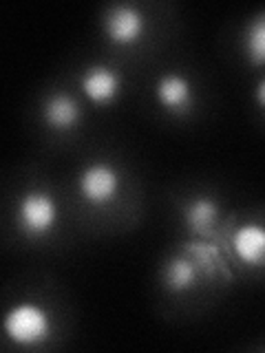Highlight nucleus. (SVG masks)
Returning <instances> with one entry per match:
<instances>
[{
    "instance_id": "obj_1",
    "label": "nucleus",
    "mask_w": 265,
    "mask_h": 353,
    "mask_svg": "<svg viewBox=\"0 0 265 353\" xmlns=\"http://www.w3.org/2000/svg\"><path fill=\"white\" fill-rule=\"evenodd\" d=\"M3 329L11 342L22 347L38 345L51 331L47 309L38 303H18L9 309L3 320Z\"/></svg>"
},
{
    "instance_id": "obj_2",
    "label": "nucleus",
    "mask_w": 265,
    "mask_h": 353,
    "mask_svg": "<svg viewBox=\"0 0 265 353\" xmlns=\"http://www.w3.org/2000/svg\"><path fill=\"white\" fill-rule=\"evenodd\" d=\"M77 190L91 205L110 203L119 192V172L108 161L86 163L77 176Z\"/></svg>"
},
{
    "instance_id": "obj_3",
    "label": "nucleus",
    "mask_w": 265,
    "mask_h": 353,
    "mask_svg": "<svg viewBox=\"0 0 265 353\" xmlns=\"http://www.w3.org/2000/svg\"><path fill=\"white\" fill-rule=\"evenodd\" d=\"M18 219L22 230L31 236H42L51 232V228L58 221V205L55 199L47 192H29L22 196L18 205Z\"/></svg>"
},
{
    "instance_id": "obj_4",
    "label": "nucleus",
    "mask_w": 265,
    "mask_h": 353,
    "mask_svg": "<svg viewBox=\"0 0 265 353\" xmlns=\"http://www.w3.org/2000/svg\"><path fill=\"white\" fill-rule=\"evenodd\" d=\"M144 29H146V20H144V14L135 5L119 3L106 9L104 33L110 42L126 47V44H132L141 38Z\"/></svg>"
},
{
    "instance_id": "obj_5",
    "label": "nucleus",
    "mask_w": 265,
    "mask_h": 353,
    "mask_svg": "<svg viewBox=\"0 0 265 353\" xmlns=\"http://www.w3.org/2000/svg\"><path fill=\"white\" fill-rule=\"evenodd\" d=\"M82 93L95 104H110L119 95L121 80L106 64H93L80 77Z\"/></svg>"
},
{
    "instance_id": "obj_6",
    "label": "nucleus",
    "mask_w": 265,
    "mask_h": 353,
    "mask_svg": "<svg viewBox=\"0 0 265 353\" xmlns=\"http://www.w3.org/2000/svg\"><path fill=\"white\" fill-rule=\"evenodd\" d=\"M155 99L164 110L184 113L193 102V84L181 73H166L155 84Z\"/></svg>"
},
{
    "instance_id": "obj_7",
    "label": "nucleus",
    "mask_w": 265,
    "mask_h": 353,
    "mask_svg": "<svg viewBox=\"0 0 265 353\" xmlns=\"http://www.w3.org/2000/svg\"><path fill=\"white\" fill-rule=\"evenodd\" d=\"M232 250L246 265H265V225L246 223L232 236Z\"/></svg>"
},
{
    "instance_id": "obj_8",
    "label": "nucleus",
    "mask_w": 265,
    "mask_h": 353,
    "mask_svg": "<svg viewBox=\"0 0 265 353\" xmlns=\"http://www.w3.org/2000/svg\"><path fill=\"white\" fill-rule=\"evenodd\" d=\"M42 117L53 130H69L82 117L80 104L69 93H55L42 106Z\"/></svg>"
},
{
    "instance_id": "obj_9",
    "label": "nucleus",
    "mask_w": 265,
    "mask_h": 353,
    "mask_svg": "<svg viewBox=\"0 0 265 353\" xmlns=\"http://www.w3.org/2000/svg\"><path fill=\"white\" fill-rule=\"evenodd\" d=\"M184 219H186V225L190 228V232H195L199 236H210L219 221V205L215 199L199 196L195 201L188 203Z\"/></svg>"
},
{
    "instance_id": "obj_10",
    "label": "nucleus",
    "mask_w": 265,
    "mask_h": 353,
    "mask_svg": "<svg viewBox=\"0 0 265 353\" xmlns=\"http://www.w3.org/2000/svg\"><path fill=\"white\" fill-rule=\"evenodd\" d=\"M197 263L188 256H173L164 268V285L170 292H186L197 281Z\"/></svg>"
},
{
    "instance_id": "obj_11",
    "label": "nucleus",
    "mask_w": 265,
    "mask_h": 353,
    "mask_svg": "<svg viewBox=\"0 0 265 353\" xmlns=\"http://www.w3.org/2000/svg\"><path fill=\"white\" fill-rule=\"evenodd\" d=\"M243 44H246V55L252 64H265V11L248 22Z\"/></svg>"
},
{
    "instance_id": "obj_12",
    "label": "nucleus",
    "mask_w": 265,
    "mask_h": 353,
    "mask_svg": "<svg viewBox=\"0 0 265 353\" xmlns=\"http://www.w3.org/2000/svg\"><path fill=\"white\" fill-rule=\"evenodd\" d=\"M254 99H257V104L265 110V77H261L257 88H254Z\"/></svg>"
}]
</instances>
